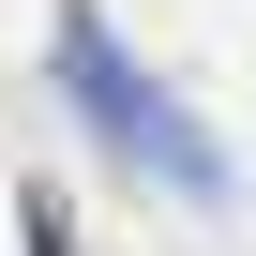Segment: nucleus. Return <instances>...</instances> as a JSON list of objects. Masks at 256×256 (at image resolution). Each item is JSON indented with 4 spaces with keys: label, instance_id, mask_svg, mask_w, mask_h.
Returning a JSON list of instances; mask_svg holds the SVG:
<instances>
[{
    "label": "nucleus",
    "instance_id": "f257e3e1",
    "mask_svg": "<svg viewBox=\"0 0 256 256\" xmlns=\"http://www.w3.org/2000/svg\"><path fill=\"white\" fill-rule=\"evenodd\" d=\"M60 76H76V90H90V106H106V136H136V151H151V166H166V181H196V196H211V151H196V136H181V106H166V90H151V76H136V60H120V46H106V30H90V16H76V30H60Z\"/></svg>",
    "mask_w": 256,
    "mask_h": 256
}]
</instances>
